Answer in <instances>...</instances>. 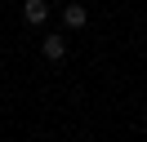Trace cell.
Masks as SVG:
<instances>
[{"label": "cell", "mask_w": 147, "mask_h": 142, "mask_svg": "<svg viewBox=\"0 0 147 142\" xmlns=\"http://www.w3.org/2000/svg\"><path fill=\"white\" fill-rule=\"evenodd\" d=\"M40 53H45V62H63L67 58V40H63V36H45Z\"/></svg>", "instance_id": "obj_1"}, {"label": "cell", "mask_w": 147, "mask_h": 142, "mask_svg": "<svg viewBox=\"0 0 147 142\" xmlns=\"http://www.w3.org/2000/svg\"><path fill=\"white\" fill-rule=\"evenodd\" d=\"M22 18H27L31 27H40L49 18V5H45V0H22Z\"/></svg>", "instance_id": "obj_2"}, {"label": "cell", "mask_w": 147, "mask_h": 142, "mask_svg": "<svg viewBox=\"0 0 147 142\" xmlns=\"http://www.w3.org/2000/svg\"><path fill=\"white\" fill-rule=\"evenodd\" d=\"M63 22L71 27V31H80V27L89 22V9H85V5H67V9H63Z\"/></svg>", "instance_id": "obj_3"}]
</instances>
